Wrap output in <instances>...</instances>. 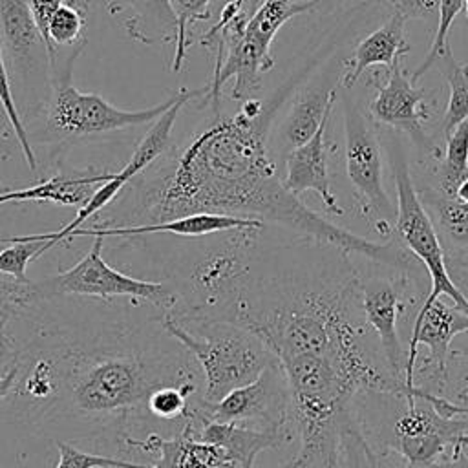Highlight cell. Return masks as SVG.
Here are the masks:
<instances>
[{"instance_id": "obj_1", "label": "cell", "mask_w": 468, "mask_h": 468, "mask_svg": "<svg viewBox=\"0 0 468 468\" xmlns=\"http://www.w3.org/2000/svg\"><path fill=\"white\" fill-rule=\"evenodd\" d=\"M278 106L280 97L243 101L234 115H214L183 146L166 150L128 183L130 194L113 210L122 219L113 227L201 212L229 214L274 223L342 254L415 272L419 260L402 243H377L353 234L311 210L283 185L267 146Z\"/></svg>"}, {"instance_id": "obj_2", "label": "cell", "mask_w": 468, "mask_h": 468, "mask_svg": "<svg viewBox=\"0 0 468 468\" xmlns=\"http://www.w3.org/2000/svg\"><path fill=\"white\" fill-rule=\"evenodd\" d=\"M18 353L11 402L29 422L62 428L71 437L112 431L121 444L132 437L128 426L135 419L150 417L146 400L155 389L192 386L203 391L197 360L163 324L157 331L106 324L82 335L40 327Z\"/></svg>"}, {"instance_id": "obj_3", "label": "cell", "mask_w": 468, "mask_h": 468, "mask_svg": "<svg viewBox=\"0 0 468 468\" xmlns=\"http://www.w3.org/2000/svg\"><path fill=\"white\" fill-rule=\"evenodd\" d=\"M230 322L256 333L282 362L300 355L333 360L364 395L422 399L426 389H410L386 366L371 344L358 296V274L340 280L254 278L243 283Z\"/></svg>"}, {"instance_id": "obj_4", "label": "cell", "mask_w": 468, "mask_h": 468, "mask_svg": "<svg viewBox=\"0 0 468 468\" xmlns=\"http://www.w3.org/2000/svg\"><path fill=\"white\" fill-rule=\"evenodd\" d=\"M161 324L197 360L203 373V400L208 404L256 380L265 367L280 362L256 333L230 320L176 318L165 311Z\"/></svg>"}, {"instance_id": "obj_5", "label": "cell", "mask_w": 468, "mask_h": 468, "mask_svg": "<svg viewBox=\"0 0 468 468\" xmlns=\"http://www.w3.org/2000/svg\"><path fill=\"white\" fill-rule=\"evenodd\" d=\"M82 48L68 57L55 55L49 69V99L46 102L44 132L49 141H64L115 132L130 126L157 121L179 99V91L170 99L144 110H121L97 93H82L71 84V68Z\"/></svg>"}, {"instance_id": "obj_6", "label": "cell", "mask_w": 468, "mask_h": 468, "mask_svg": "<svg viewBox=\"0 0 468 468\" xmlns=\"http://www.w3.org/2000/svg\"><path fill=\"white\" fill-rule=\"evenodd\" d=\"M391 172L397 188V218L395 236L399 241L420 261L430 276V292L424 303H431L441 296H448L452 303L468 313V296L453 283L448 267L444 249L433 227V221L424 208L420 196L413 185L406 155L399 141L391 146Z\"/></svg>"}, {"instance_id": "obj_7", "label": "cell", "mask_w": 468, "mask_h": 468, "mask_svg": "<svg viewBox=\"0 0 468 468\" xmlns=\"http://www.w3.org/2000/svg\"><path fill=\"white\" fill-rule=\"evenodd\" d=\"M104 238L95 236L90 250L68 271L53 276L33 280L37 302H46L58 296H82L110 302L112 298H135L170 311L179 302L176 287L165 282H146L128 276L106 263L102 258Z\"/></svg>"}, {"instance_id": "obj_8", "label": "cell", "mask_w": 468, "mask_h": 468, "mask_svg": "<svg viewBox=\"0 0 468 468\" xmlns=\"http://www.w3.org/2000/svg\"><path fill=\"white\" fill-rule=\"evenodd\" d=\"M344 90V155L346 172L364 219L382 238L395 234L397 208L393 207L382 181V154L369 119Z\"/></svg>"}, {"instance_id": "obj_9", "label": "cell", "mask_w": 468, "mask_h": 468, "mask_svg": "<svg viewBox=\"0 0 468 468\" xmlns=\"http://www.w3.org/2000/svg\"><path fill=\"white\" fill-rule=\"evenodd\" d=\"M207 93V86L203 88H181L179 90V99L172 104V108H168L155 122L154 126L146 132V135L141 139V143L137 144L135 152L132 154V157L128 159V163L119 170L115 172L106 183H102L95 192L93 196L88 199L86 205H82L75 218L64 225L62 229L55 230V232H44V234H29V236H15L18 239H26V241H31V239H37V241H46L44 245V252L49 250L51 247H55L57 243L60 241H68L69 234L75 230V229H80L84 221H88L90 218L97 216L102 208H106L108 205L115 203L117 196L128 186V183L132 179H135L139 174H143L150 165H154L166 150H168V144H170V137H172V132H174V124L179 117V112L181 108L197 99V97H203Z\"/></svg>"}, {"instance_id": "obj_10", "label": "cell", "mask_w": 468, "mask_h": 468, "mask_svg": "<svg viewBox=\"0 0 468 468\" xmlns=\"http://www.w3.org/2000/svg\"><path fill=\"white\" fill-rule=\"evenodd\" d=\"M190 419L194 422L203 419L258 422L261 428L291 424V393L280 362L265 367L256 380L232 389L214 404L201 399Z\"/></svg>"}, {"instance_id": "obj_11", "label": "cell", "mask_w": 468, "mask_h": 468, "mask_svg": "<svg viewBox=\"0 0 468 468\" xmlns=\"http://www.w3.org/2000/svg\"><path fill=\"white\" fill-rule=\"evenodd\" d=\"M406 410L391 428V441L386 444L404 457L413 468H430L450 453L452 446L468 430L464 417H442L431 404L422 400H404Z\"/></svg>"}, {"instance_id": "obj_12", "label": "cell", "mask_w": 468, "mask_h": 468, "mask_svg": "<svg viewBox=\"0 0 468 468\" xmlns=\"http://www.w3.org/2000/svg\"><path fill=\"white\" fill-rule=\"evenodd\" d=\"M468 333V313L455 303H446L437 298L431 303H422L415 314L408 360H406V386L415 389V362L419 356V346L428 347V356L420 366L422 375L435 384L441 391L446 386L448 377V358L452 355L450 344L457 335Z\"/></svg>"}, {"instance_id": "obj_13", "label": "cell", "mask_w": 468, "mask_h": 468, "mask_svg": "<svg viewBox=\"0 0 468 468\" xmlns=\"http://www.w3.org/2000/svg\"><path fill=\"white\" fill-rule=\"evenodd\" d=\"M410 272L397 276H358V296L364 318L377 336L388 369L406 382L408 353L399 336V316L408 309Z\"/></svg>"}, {"instance_id": "obj_14", "label": "cell", "mask_w": 468, "mask_h": 468, "mask_svg": "<svg viewBox=\"0 0 468 468\" xmlns=\"http://www.w3.org/2000/svg\"><path fill=\"white\" fill-rule=\"evenodd\" d=\"M424 101L426 91L411 82L399 58L389 66L388 80L369 102V115L378 122L406 132L426 155L441 157V148L433 144L424 130V121L430 117L428 102Z\"/></svg>"}, {"instance_id": "obj_15", "label": "cell", "mask_w": 468, "mask_h": 468, "mask_svg": "<svg viewBox=\"0 0 468 468\" xmlns=\"http://www.w3.org/2000/svg\"><path fill=\"white\" fill-rule=\"evenodd\" d=\"M0 40L24 80H49V55L27 0H0Z\"/></svg>"}, {"instance_id": "obj_16", "label": "cell", "mask_w": 468, "mask_h": 468, "mask_svg": "<svg viewBox=\"0 0 468 468\" xmlns=\"http://www.w3.org/2000/svg\"><path fill=\"white\" fill-rule=\"evenodd\" d=\"M294 424L250 428L243 422L229 420H197V439L216 444L223 450L227 461L236 468H254L256 457L265 450H278L294 439Z\"/></svg>"}, {"instance_id": "obj_17", "label": "cell", "mask_w": 468, "mask_h": 468, "mask_svg": "<svg viewBox=\"0 0 468 468\" xmlns=\"http://www.w3.org/2000/svg\"><path fill=\"white\" fill-rule=\"evenodd\" d=\"M121 446L139 453H154L152 468H234L223 450L196 435V422L185 420L174 437L148 433L144 439L124 437Z\"/></svg>"}, {"instance_id": "obj_18", "label": "cell", "mask_w": 468, "mask_h": 468, "mask_svg": "<svg viewBox=\"0 0 468 468\" xmlns=\"http://www.w3.org/2000/svg\"><path fill=\"white\" fill-rule=\"evenodd\" d=\"M333 106H329V110L325 112V117H324L320 128L316 130V133L302 146L287 152L283 185L296 196H300L307 190L316 192L318 197L322 199L324 207L329 212L342 216L344 208L340 207V203L331 188L329 168H327L325 132H327V122H329Z\"/></svg>"}, {"instance_id": "obj_19", "label": "cell", "mask_w": 468, "mask_h": 468, "mask_svg": "<svg viewBox=\"0 0 468 468\" xmlns=\"http://www.w3.org/2000/svg\"><path fill=\"white\" fill-rule=\"evenodd\" d=\"M265 223L252 218H239V216H229V214H190L161 223H141V225H119V227H101L93 225L90 229H75L68 241L77 236H102V238H115V236H143V234H177V236H208L218 232H232V230H245V229H263Z\"/></svg>"}, {"instance_id": "obj_20", "label": "cell", "mask_w": 468, "mask_h": 468, "mask_svg": "<svg viewBox=\"0 0 468 468\" xmlns=\"http://www.w3.org/2000/svg\"><path fill=\"white\" fill-rule=\"evenodd\" d=\"M113 172H99L93 168L88 170H66L58 172L48 179H42L27 188L13 190L0 194V205L4 203H20V201H37V203H55L62 207H82L93 196V192L106 183Z\"/></svg>"}, {"instance_id": "obj_21", "label": "cell", "mask_w": 468, "mask_h": 468, "mask_svg": "<svg viewBox=\"0 0 468 468\" xmlns=\"http://www.w3.org/2000/svg\"><path fill=\"white\" fill-rule=\"evenodd\" d=\"M404 16L391 13V16L380 27L360 40L353 57L344 60L346 71L342 75V88L351 90L367 68L377 64L391 66L395 60L410 53V44L404 38Z\"/></svg>"}, {"instance_id": "obj_22", "label": "cell", "mask_w": 468, "mask_h": 468, "mask_svg": "<svg viewBox=\"0 0 468 468\" xmlns=\"http://www.w3.org/2000/svg\"><path fill=\"white\" fill-rule=\"evenodd\" d=\"M419 196L433 221L442 249L452 260L468 263V203L437 188H426Z\"/></svg>"}, {"instance_id": "obj_23", "label": "cell", "mask_w": 468, "mask_h": 468, "mask_svg": "<svg viewBox=\"0 0 468 468\" xmlns=\"http://www.w3.org/2000/svg\"><path fill=\"white\" fill-rule=\"evenodd\" d=\"M335 101H336L335 88L327 91L309 90L298 95L282 126V135L289 150L302 146L316 133V130L320 128L325 117V112L329 110V106L335 104Z\"/></svg>"}, {"instance_id": "obj_24", "label": "cell", "mask_w": 468, "mask_h": 468, "mask_svg": "<svg viewBox=\"0 0 468 468\" xmlns=\"http://www.w3.org/2000/svg\"><path fill=\"white\" fill-rule=\"evenodd\" d=\"M441 68L450 90L446 112L441 124L442 137L446 139L459 122L468 119V64L457 62L448 49L441 58Z\"/></svg>"}, {"instance_id": "obj_25", "label": "cell", "mask_w": 468, "mask_h": 468, "mask_svg": "<svg viewBox=\"0 0 468 468\" xmlns=\"http://www.w3.org/2000/svg\"><path fill=\"white\" fill-rule=\"evenodd\" d=\"M37 303L38 302L33 280L20 282L11 276L0 274V349H9L16 346V342L7 333L9 324Z\"/></svg>"}, {"instance_id": "obj_26", "label": "cell", "mask_w": 468, "mask_h": 468, "mask_svg": "<svg viewBox=\"0 0 468 468\" xmlns=\"http://www.w3.org/2000/svg\"><path fill=\"white\" fill-rule=\"evenodd\" d=\"M468 176V119L459 122L446 137L444 157L439 165V192L455 197L457 185Z\"/></svg>"}, {"instance_id": "obj_27", "label": "cell", "mask_w": 468, "mask_h": 468, "mask_svg": "<svg viewBox=\"0 0 468 468\" xmlns=\"http://www.w3.org/2000/svg\"><path fill=\"white\" fill-rule=\"evenodd\" d=\"M88 9L64 2L49 20V40L55 48H77L84 46Z\"/></svg>"}, {"instance_id": "obj_28", "label": "cell", "mask_w": 468, "mask_h": 468, "mask_svg": "<svg viewBox=\"0 0 468 468\" xmlns=\"http://www.w3.org/2000/svg\"><path fill=\"white\" fill-rule=\"evenodd\" d=\"M212 0H168L170 9L176 16V53L172 69L179 71L186 55V48L190 46V40L186 38L188 26H192L197 20H208L210 18V5Z\"/></svg>"}, {"instance_id": "obj_29", "label": "cell", "mask_w": 468, "mask_h": 468, "mask_svg": "<svg viewBox=\"0 0 468 468\" xmlns=\"http://www.w3.org/2000/svg\"><path fill=\"white\" fill-rule=\"evenodd\" d=\"M0 104H2V110H4V115L5 119L9 121L20 146H22V152H24V157H26V163L29 166V170H37V155L33 152V146L29 143V135H27V128L24 124V119L15 104V99H13V91H11V77L7 73V68H5V51H4V46H2V40H0Z\"/></svg>"}, {"instance_id": "obj_30", "label": "cell", "mask_w": 468, "mask_h": 468, "mask_svg": "<svg viewBox=\"0 0 468 468\" xmlns=\"http://www.w3.org/2000/svg\"><path fill=\"white\" fill-rule=\"evenodd\" d=\"M464 7V0H439V9H437V27H435V37L431 40L430 51L426 58L420 62V66L411 73V82L417 84L419 79L435 64L439 62L444 53L450 49L448 48V31L450 26L453 24L455 16L459 11Z\"/></svg>"}, {"instance_id": "obj_31", "label": "cell", "mask_w": 468, "mask_h": 468, "mask_svg": "<svg viewBox=\"0 0 468 468\" xmlns=\"http://www.w3.org/2000/svg\"><path fill=\"white\" fill-rule=\"evenodd\" d=\"M9 245L0 250V274L11 276L20 282H29L27 278V263L35 258H40L44 254L46 241H26L18 238L5 239Z\"/></svg>"}, {"instance_id": "obj_32", "label": "cell", "mask_w": 468, "mask_h": 468, "mask_svg": "<svg viewBox=\"0 0 468 468\" xmlns=\"http://www.w3.org/2000/svg\"><path fill=\"white\" fill-rule=\"evenodd\" d=\"M57 450H58L57 468H152V464L132 463V461L115 459L108 455L86 453L60 439H57Z\"/></svg>"}, {"instance_id": "obj_33", "label": "cell", "mask_w": 468, "mask_h": 468, "mask_svg": "<svg viewBox=\"0 0 468 468\" xmlns=\"http://www.w3.org/2000/svg\"><path fill=\"white\" fill-rule=\"evenodd\" d=\"M66 0H27L29 4V9H31V15L37 22V27L46 42V48H48V55H49V64L53 62L55 55H57V48L51 44L49 40V20L51 16L55 15V11L64 4Z\"/></svg>"}, {"instance_id": "obj_34", "label": "cell", "mask_w": 468, "mask_h": 468, "mask_svg": "<svg viewBox=\"0 0 468 468\" xmlns=\"http://www.w3.org/2000/svg\"><path fill=\"white\" fill-rule=\"evenodd\" d=\"M18 375H20L18 344L9 349H0V402L13 393Z\"/></svg>"}, {"instance_id": "obj_35", "label": "cell", "mask_w": 468, "mask_h": 468, "mask_svg": "<svg viewBox=\"0 0 468 468\" xmlns=\"http://www.w3.org/2000/svg\"><path fill=\"white\" fill-rule=\"evenodd\" d=\"M393 13H399L400 16L408 18H419V20H431L437 16L439 0H386Z\"/></svg>"}, {"instance_id": "obj_36", "label": "cell", "mask_w": 468, "mask_h": 468, "mask_svg": "<svg viewBox=\"0 0 468 468\" xmlns=\"http://www.w3.org/2000/svg\"><path fill=\"white\" fill-rule=\"evenodd\" d=\"M430 468H468V450L461 448L459 442H455L452 446L450 453L441 457Z\"/></svg>"}, {"instance_id": "obj_37", "label": "cell", "mask_w": 468, "mask_h": 468, "mask_svg": "<svg viewBox=\"0 0 468 468\" xmlns=\"http://www.w3.org/2000/svg\"><path fill=\"white\" fill-rule=\"evenodd\" d=\"M455 197H457L459 201L468 203V176L457 185V188H455Z\"/></svg>"}, {"instance_id": "obj_38", "label": "cell", "mask_w": 468, "mask_h": 468, "mask_svg": "<svg viewBox=\"0 0 468 468\" xmlns=\"http://www.w3.org/2000/svg\"><path fill=\"white\" fill-rule=\"evenodd\" d=\"M261 4V0H247V4H245V11H247V15L250 16L256 9H258V5Z\"/></svg>"}, {"instance_id": "obj_39", "label": "cell", "mask_w": 468, "mask_h": 468, "mask_svg": "<svg viewBox=\"0 0 468 468\" xmlns=\"http://www.w3.org/2000/svg\"><path fill=\"white\" fill-rule=\"evenodd\" d=\"M4 121H5V115L0 117V132L4 130ZM7 190H9V186H5L4 183H0V194H4V192H7Z\"/></svg>"}, {"instance_id": "obj_40", "label": "cell", "mask_w": 468, "mask_h": 468, "mask_svg": "<svg viewBox=\"0 0 468 468\" xmlns=\"http://www.w3.org/2000/svg\"><path fill=\"white\" fill-rule=\"evenodd\" d=\"M457 442H459V446H461V448H464V450H468V435H466V433H464V435H461V437H459V441H457Z\"/></svg>"}, {"instance_id": "obj_41", "label": "cell", "mask_w": 468, "mask_h": 468, "mask_svg": "<svg viewBox=\"0 0 468 468\" xmlns=\"http://www.w3.org/2000/svg\"><path fill=\"white\" fill-rule=\"evenodd\" d=\"M68 2H71V4H77V5L84 7V9H88V5H90V2H91V0H68Z\"/></svg>"}, {"instance_id": "obj_42", "label": "cell", "mask_w": 468, "mask_h": 468, "mask_svg": "<svg viewBox=\"0 0 468 468\" xmlns=\"http://www.w3.org/2000/svg\"><path fill=\"white\" fill-rule=\"evenodd\" d=\"M464 9H466V18H468V0H464Z\"/></svg>"}, {"instance_id": "obj_43", "label": "cell", "mask_w": 468, "mask_h": 468, "mask_svg": "<svg viewBox=\"0 0 468 468\" xmlns=\"http://www.w3.org/2000/svg\"><path fill=\"white\" fill-rule=\"evenodd\" d=\"M239 4H243V7H245V4H247V0H238Z\"/></svg>"}, {"instance_id": "obj_44", "label": "cell", "mask_w": 468, "mask_h": 468, "mask_svg": "<svg viewBox=\"0 0 468 468\" xmlns=\"http://www.w3.org/2000/svg\"><path fill=\"white\" fill-rule=\"evenodd\" d=\"M406 468H413V466H410V464H406Z\"/></svg>"}]
</instances>
